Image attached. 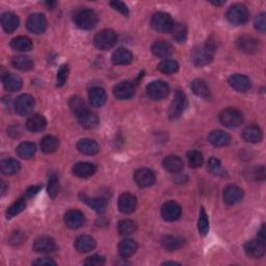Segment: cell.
I'll list each match as a JSON object with an SVG mask.
<instances>
[{"label": "cell", "instance_id": "cell-3", "mask_svg": "<svg viewBox=\"0 0 266 266\" xmlns=\"http://www.w3.org/2000/svg\"><path fill=\"white\" fill-rule=\"evenodd\" d=\"M187 105L188 101L186 95L182 91H176L170 109H168V117L172 121L178 120L183 115L185 109L187 108Z\"/></svg>", "mask_w": 266, "mask_h": 266}, {"label": "cell", "instance_id": "cell-42", "mask_svg": "<svg viewBox=\"0 0 266 266\" xmlns=\"http://www.w3.org/2000/svg\"><path fill=\"white\" fill-rule=\"evenodd\" d=\"M172 37L177 43H185L187 40V27L181 23H174V26L171 30Z\"/></svg>", "mask_w": 266, "mask_h": 266}, {"label": "cell", "instance_id": "cell-34", "mask_svg": "<svg viewBox=\"0 0 266 266\" xmlns=\"http://www.w3.org/2000/svg\"><path fill=\"white\" fill-rule=\"evenodd\" d=\"M47 126L46 119L41 115H34L28 118L26 127L31 132H41Z\"/></svg>", "mask_w": 266, "mask_h": 266}, {"label": "cell", "instance_id": "cell-7", "mask_svg": "<svg viewBox=\"0 0 266 266\" xmlns=\"http://www.w3.org/2000/svg\"><path fill=\"white\" fill-rule=\"evenodd\" d=\"M220 122L227 128H236L243 124L244 116L235 108H227L221 112Z\"/></svg>", "mask_w": 266, "mask_h": 266}, {"label": "cell", "instance_id": "cell-20", "mask_svg": "<svg viewBox=\"0 0 266 266\" xmlns=\"http://www.w3.org/2000/svg\"><path fill=\"white\" fill-rule=\"evenodd\" d=\"M32 248H34V251L37 253L47 254V253H51L55 251L56 244L53 238L48 237V236H42L35 240Z\"/></svg>", "mask_w": 266, "mask_h": 266}, {"label": "cell", "instance_id": "cell-31", "mask_svg": "<svg viewBox=\"0 0 266 266\" xmlns=\"http://www.w3.org/2000/svg\"><path fill=\"white\" fill-rule=\"evenodd\" d=\"M243 138L247 143H260L262 141L263 134H262V131L259 127L252 125V126H247L244 129Z\"/></svg>", "mask_w": 266, "mask_h": 266}, {"label": "cell", "instance_id": "cell-24", "mask_svg": "<svg viewBox=\"0 0 266 266\" xmlns=\"http://www.w3.org/2000/svg\"><path fill=\"white\" fill-rule=\"evenodd\" d=\"M77 150L83 155H96L97 153H99L100 147L97 142L90 140V139H83L80 140L77 143Z\"/></svg>", "mask_w": 266, "mask_h": 266}, {"label": "cell", "instance_id": "cell-40", "mask_svg": "<svg viewBox=\"0 0 266 266\" xmlns=\"http://www.w3.org/2000/svg\"><path fill=\"white\" fill-rule=\"evenodd\" d=\"M27 206V199L25 197H22L18 199L16 202H14L9 209L6 210V219H13V217L17 216L19 213H21L24 209Z\"/></svg>", "mask_w": 266, "mask_h": 266}, {"label": "cell", "instance_id": "cell-12", "mask_svg": "<svg viewBox=\"0 0 266 266\" xmlns=\"http://www.w3.org/2000/svg\"><path fill=\"white\" fill-rule=\"evenodd\" d=\"M245 252L247 257L259 259L265 254V243L259 238L249 240L245 245Z\"/></svg>", "mask_w": 266, "mask_h": 266}, {"label": "cell", "instance_id": "cell-47", "mask_svg": "<svg viewBox=\"0 0 266 266\" xmlns=\"http://www.w3.org/2000/svg\"><path fill=\"white\" fill-rule=\"evenodd\" d=\"M208 170L212 175H214L216 177H225V171L224 170L221 161L215 157H211L210 159H209Z\"/></svg>", "mask_w": 266, "mask_h": 266}, {"label": "cell", "instance_id": "cell-43", "mask_svg": "<svg viewBox=\"0 0 266 266\" xmlns=\"http://www.w3.org/2000/svg\"><path fill=\"white\" fill-rule=\"evenodd\" d=\"M16 151H17V154L19 157H21L23 159H29V158L35 156L37 148H36L35 143L26 142V143H20Z\"/></svg>", "mask_w": 266, "mask_h": 266}, {"label": "cell", "instance_id": "cell-60", "mask_svg": "<svg viewBox=\"0 0 266 266\" xmlns=\"http://www.w3.org/2000/svg\"><path fill=\"white\" fill-rule=\"evenodd\" d=\"M0 185H1V196H4V193L6 191V187H5V184L3 181H1V183H0Z\"/></svg>", "mask_w": 266, "mask_h": 266}, {"label": "cell", "instance_id": "cell-9", "mask_svg": "<svg viewBox=\"0 0 266 266\" xmlns=\"http://www.w3.org/2000/svg\"><path fill=\"white\" fill-rule=\"evenodd\" d=\"M26 27L32 34L41 35L47 28V19L43 14H32L27 19Z\"/></svg>", "mask_w": 266, "mask_h": 266}, {"label": "cell", "instance_id": "cell-8", "mask_svg": "<svg viewBox=\"0 0 266 266\" xmlns=\"http://www.w3.org/2000/svg\"><path fill=\"white\" fill-rule=\"evenodd\" d=\"M168 93H170V86L163 80H156L147 86V95L151 100H163L166 98Z\"/></svg>", "mask_w": 266, "mask_h": 266}, {"label": "cell", "instance_id": "cell-48", "mask_svg": "<svg viewBox=\"0 0 266 266\" xmlns=\"http://www.w3.org/2000/svg\"><path fill=\"white\" fill-rule=\"evenodd\" d=\"M187 160L188 164L192 168L201 167L204 164V157L203 154L199 151H190L187 153Z\"/></svg>", "mask_w": 266, "mask_h": 266}, {"label": "cell", "instance_id": "cell-37", "mask_svg": "<svg viewBox=\"0 0 266 266\" xmlns=\"http://www.w3.org/2000/svg\"><path fill=\"white\" fill-rule=\"evenodd\" d=\"M136 249H138V244L132 239H124L119 245V254L123 258H129L132 256Z\"/></svg>", "mask_w": 266, "mask_h": 266}, {"label": "cell", "instance_id": "cell-18", "mask_svg": "<svg viewBox=\"0 0 266 266\" xmlns=\"http://www.w3.org/2000/svg\"><path fill=\"white\" fill-rule=\"evenodd\" d=\"M244 199V190L236 185H229L224 189V201L228 205H235Z\"/></svg>", "mask_w": 266, "mask_h": 266}, {"label": "cell", "instance_id": "cell-50", "mask_svg": "<svg viewBox=\"0 0 266 266\" xmlns=\"http://www.w3.org/2000/svg\"><path fill=\"white\" fill-rule=\"evenodd\" d=\"M198 230L202 236L207 235V233L209 232V220L204 208L201 209L200 211L199 220H198Z\"/></svg>", "mask_w": 266, "mask_h": 266}, {"label": "cell", "instance_id": "cell-11", "mask_svg": "<svg viewBox=\"0 0 266 266\" xmlns=\"http://www.w3.org/2000/svg\"><path fill=\"white\" fill-rule=\"evenodd\" d=\"M64 224L68 228L72 230H76L82 228V225L85 224V216L84 214L76 210V209H72V210H69L66 214H64Z\"/></svg>", "mask_w": 266, "mask_h": 266}, {"label": "cell", "instance_id": "cell-21", "mask_svg": "<svg viewBox=\"0 0 266 266\" xmlns=\"http://www.w3.org/2000/svg\"><path fill=\"white\" fill-rule=\"evenodd\" d=\"M152 53L159 59H167L173 54L174 48L173 46L165 41H156L153 43L151 47Z\"/></svg>", "mask_w": 266, "mask_h": 266}, {"label": "cell", "instance_id": "cell-35", "mask_svg": "<svg viewBox=\"0 0 266 266\" xmlns=\"http://www.w3.org/2000/svg\"><path fill=\"white\" fill-rule=\"evenodd\" d=\"M21 168V164L18 160L14 158H6L3 159L0 164V170L1 173L5 176H11L17 174Z\"/></svg>", "mask_w": 266, "mask_h": 266}, {"label": "cell", "instance_id": "cell-13", "mask_svg": "<svg viewBox=\"0 0 266 266\" xmlns=\"http://www.w3.org/2000/svg\"><path fill=\"white\" fill-rule=\"evenodd\" d=\"M155 174L150 168H140L134 174V181L142 188L151 186L155 183Z\"/></svg>", "mask_w": 266, "mask_h": 266}, {"label": "cell", "instance_id": "cell-39", "mask_svg": "<svg viewBox=\"0 0 266 266\" xmlns=\"http://www.w3.org/2000/svg\"><path fill=\"white\" fill-rule=\"evenodd\" d=\"M161 245L168 252L177 251L183 246L184 239L178 236H164L161 240Z\"/></svg>", "mask_w": 266, "mask_h": 266}, {"label": "cell", "instance_id": "cell-49", "mask_svg": "<svg viewBox=\"0 0 266 266\" xmlns=\"http://www.w3.org/2000/svg\"><path fill=\"white\" fill-rule=\"evenodd\" d=\"M47 192L52 199L56 198L60 192V182L56 174H51L49 179H48V185H47Z\"/></svg>", "mask_w": 266, "mask_h": 266}, {"label": "cell", "instance_id": "cell-45", "mask_svg": "<svg viewBox=\"0 0 266 266\" xmlns=\"http://www.w3.org/2000/svg\"><path fill=\"white\" fill-rule=\"evenodd\" d=\"M157 69L164 74H173L176 73L179 69V64L176 61L173 60H164L161 62L158 63Z\"/></svg>", "mask_w": 266, "mask_h": 266}, {"label": "cell", "instance_id": "cell-46", "mask_svg": "<svg viewBox=\"0 0 266 266\" xmlns=\"http://www.w3.org/2000/svg\"><path fill=\"white\" fill-rule=\"evenodd\" d=\"M136 224L130 220H123L121 221L118 225V232L120 233V235L127 236V235H131L136 231Z\"/></svg>", "mask_w": 266, "mask_h": 266}, {"label": "cell", "instance_id": "cell-2", "mask_svg": "<svg viewBox=\"0 0 266 266\" xmlns=\"http://www.w3.org/2000/svg\"><path fill=\"white\" fill-rule=\"evenodd\" d=\"M225 18L232 25L239 26L244 25L249 18V13L247 7L241 3H235L229 7V10L225 14Z\"/></svg>", "mask_w": 266, "mask_h": 266}, {"label": "cell", "instance_id": "cell-6", "mask_svg": "<svg viewBox=\"0 0 266 266\" xmlns=\"http://www.w3.org/2000/svg\"><path fill=\"white\" fill-rule=\"evenodd\" d=\"M151 26L158 32H171L174 26V22L171 15L164 12H158L153 15L151 19Z\"/></svg>", "mask_w": 266, "mask_h": 266}, {"label": "cell", "instance_id": "cell-27", "mask_svg": "<svg viewBox=\"0 0 266 266\" xmlns=\"http://www.w3.org/2000/svg\"><path fill=\"white\" fill-rule=\"evenodd\" d=\"M77 119L79 124L86 129H93L99 125L98 116H97L95 112L90 111L88 109L77 116Z\"/></svg>", "mask_w": 266, "mask_h": 266}, {"label": "cell", "instance_id": "cell-41", "mask_svg": "<svg viewBox=\"0 0 266 266\" xmlns=\"http://www.w3.org/2000/svg\"><path fill=\"white\" fill-rule=\"evenodd\" d=\"M12 64L20 71H29L34 68V61L25 55L14 56L12 59Z\"/></svg>", "mask_w": 266, "mask_h": 266}, {"label": "cell", "instance_id": "cell-63", "mask_svg": "<svg viewBox=\"0 0 266 266\" xmlns=\"http://www.w3.org/2000/svg\"><path fill=\"white\" fill-rule=\"evenodd\" d=\"M179 265V263H177V262H170V261H168V262H164V265Z\"/></svg>", "mask_w": 266, "mask_h": 266}, {"label": "cell", "instance_id": "cell-56", "mask_svg": "<svg viewBox=\"0 0 266 266\" xmlns=\"http://www.w3.org/2000/svg\"><path fill=\"white\" fill-rule=\"evenodd\" d=\"M34 265H39V266H49V265H56L55 261H53L50 258H40V259L36 260L32 262Z\"/></svg>", "mask_w": 266, "mask_h": 266}, {"label": "cell", "instance_id": "cell-23", "mask_svg": "<svg viewBox=\"0 0 266 266\" xmlns=\"http://www.w3.org/2000/svg\"><path fill=\"white\" fill-rule=\"evenodd\" d=\"M111 61L117 66H125V64H129L133 61V55L126 48L121 47L112 53Z\"/></svg>", "mask_w": 266, "mask_h": 266}, {"label": "cell", "instance_id": "cell-4", "mask_svg": "<svg viewBox=\"0 0 266 266\" xmlns=\"http://www.w3.org/2000/svg\"><path fill=\"white\" fill-rule=\"evenodd\" d=\"M118 36L114 30L104 29L95 36L94 44L100 50L111 49L117 44Z\"/></svg>", "mask_w": 266, "mask_h": 266}, {"label": "cell", "instance_id": "cell-53", "mask_svg": "<svg viewBox=\"0 0 266 266\" xmlns=\"http://www.w3.org/2000/svg\"><path fill=\"white\" fill-rule=\"evenodd\" d=\"M254 25L258 31L261 32V34H264L266 30V14L265 13H261L260 15L257 16L254 21Z\"/></svg>", "mask_w": 266, "mask_h": 266}, {"label": "cell", "instance_id": "cell-16", "mask_svg": "<svg viewBox=\"0 0 266 266\" xmlns=\"http://www.w3.org/2000/svg\"><path fill=\"white\" fill-rule=\"evenodd\" d=\"M135 94V85L131 82H122L114 87V95L119 100L130 99Z\"/></svg>", "mask_w": 266, "mask_h": 266}, {"label": "cell", "instance_id": "cell-25", "mask_svg": "<svg viewBox=\"0 0 266 266\" xmlns=\"http://www.w3.org/2000/svg\"><path fill=\"white\" fill-rule=\"evenodd\" d=\"M1 25L6 34H13V32L19 26L18 16L14 13H11V12H6V13L2 14Z\"/></svg>", "mask_w": 266, "mask_h": 266}, {"label": "cell", "instance_id": "cell-55", "mask_svg": "<svg viewBox=\"0 0 266 266\" xmlns=\"http://www.w3.org/2000/svg\"><path fill=\"white\" fill-rule=\"evenodd\" d=\"M109 4L114 10L120 12L121 14H123L124 16H128V14H129L128 6L124 2L117 1V0H116V1H111Z\"/></svg>", "mask_w": 266, "mask_h": 266}, {"label": "cell", "instance_id": "cell-54", "mask_svg": "<svg viewBox=\"0 0 266 266\" xmlns=\"http://www.w3.org/2000/svg\"><path fill=\"white\" fill-rule=\"evenodd\" d=\"M83 263L88 266H102L105 264V258L99 255H93L86 258Z\"/></svg>", "mask_w": 266, "mask_h": 266}, {"label": "cell", "instance_id": "cell-52", "mask_svg": "<svg viewBox=\"0 0 266 266\" xmlns=\"http://www.w3.org/2000/svg\"><path fill=\"white\" fill-rule=\"evenodd\" d=\"M69 75V68L66 64L61 66L58 72V76H56V85L62 86L66 83Z\"/></svg>", "mask_w": 266, "mask_h": 266}, {"label": "cell", "instance_id": "cell-51", "mask_svg": "<svg viewBox=\"0 0 266 266\" xmlns=\"http://www.w3.org/2000/svg\"><path fill=\"white\" fill-rule=\"evenodd\" d=\"M69 105L71 110L73 111L76 116H79L80 114H82L83 111L87 110L85 102L82 98H79V97H73V98H71Z\"/></svg>", "mask_w": 266, "mask_h": 266}, {"label": "cell", "instance_id": "cell-33", "mask_svg": "<svg viewBox=\"0 0 266 266\" xmlns=\"http://www.w3.org/2000/svg\"><path fill=\"white\" fill-rule=\"evenodd\" d=\"M2 82L4 88L9 92H17L22 87L23 82L22 79L15 74H5L2 76Z\"/></svg>", "mask_w": 266, "mask_h": 266}, {"label": "cell", "instance_id": "cell-22", "mask_svg": "<svg viewBox=\"0 0 266 266\" xmlns=\"http://www.w3.org/2000/svg\"><path fill=\"white\" fill-rule=\"evenodd\" d=\"M75 248L79 253H88L96 247V240L90 235H80L75 239Z\"/></svg>", "mask_w": 266, "mask_h": 266}, {"label": "cell", "instance_id": "cell-38", "mask_svg": "<svg viewBox=\"0 0 266 266\" xmlns=\"http://www.w3.org/2000/svg\"><path fill=\"white\" fill-rule=\"evenodd\" d=\"M190 88L191 91L193 92V94L197 95L198 97H201V98L204 99H208L209 97H210V88L208 87L207 83L203 80L201 79H197L193 80L190 84Z\"/></svg>", "mask_w": 266, "mask_h": 266}, {"label": "cell", "instance_id": "cell-15", "mask_svg": "<svg viewBox=\"0 0 266 266\" xmlns=\"http://www.w3.org/2000/svg\"><path fill=\"white\" fill-rule=\"evenodd\" d=\"M181 207L173 201L166 202L161 207V216L166 222H175L181 216Z\"/></svg>", "mask_w": 266, "mask_h": 266}, {"label": "cell", "instance_id": "cell-17", "mask_svg": "<svg viewBox=\"0 0 266 266\" xmlns=\"http://www.w3.org/2000/svg\"><path fill=\"white\" fill-rule=\"evenodd\" d=\"M237 47L240 51L247 54L256 53L259 49V42L251 36H241L237 39Z\"/></svg>", "mask_w": 266, "mask_h": 266}, {"label": "cell", "instance_id": "cell-61", "mask_svg": "<svg viewBox=\"0 0 266 266\" xmlns=\"http://www.w3.org/2000/svg\"><path fill=\"white\" fill-rule=\"evenodd\" d=\"M56 4V2H46V5L48 6V9H53V6Z\"/></svg>", "mask_w": 266, "mask_h": 266}, {"label": "cell", "instance_id": "cell-1", "mask_svg": "<svg viewBox=\"0 0 266 266\" xmlns=\"http://www.w3.org/2000/svg\"><path fill=\"white\" fill-rule=\"evenodd\" d=\"M215 53V44L210 39L202 45L193 48L191 52V60L195 66L204 67L213 61Z\"/></svg>", "mask_w": 266, "mask_h": 266}, {"label": "cell", "instance_id": "cell-29", "mask_svg": "<svg viewBox=\"0 0 266 266\" xmlns=\"http://www.w3.org/2000/svg\"><path fill=\"white\" fill-rule=\"evenodd\" d=\"M163 165L167 172L177 174V173H180L183 170L184 164H183V160L179 156L170 155V156H166L164 159Z\"/></svg>", "mask_w": 266, "mask_h": 266}, {"label": "cell", "instance_id": "cell-62", "mask_svg": "<svg viewBox=\"0 0 266 266\" xmlns=\"http://www.w3.org/2000/svg\"><path fill=\"white\" fill-rule=\"evenodd\" d=\"M211 3L214 5H223L225 3V1H211Z\"/></svg>", "mask_w": 266, "mask_h": 266}, {"label": "cell", "instance_id": "cell-32", "mask_svg": "<svg viewBox=\"0 0 266 266\" xmlns=\"http://www.w3.org/2000/svg\"><path fill=\"white\" fill-rule=\"evenodd\" d=\"M96 172V166L90 163H79L73 166V174L78 178H88Z\"/></svg>", "mask_w": 266, "mask_h": 266}, {"label": "cell", "instance_id": "cell-59", "mask_svg": "<svg viewBox=\"0 0 266 266\" xmlns=\"http://www.w3.org/2000/svg\"><path fill=\"white\" fill-rule=\"evenodd\" d=\"M265 237H266L265 236V225H262V227H261V229L259 231V239L265 243Z\"/></svg>", "mask_w": 266, "mask_h": 266}, {"label": "cell", "instance_id": "cell-57", "mask_svg": "<svg viewBox=\"0 0 266 266\" xmlns=\"http://www.w3.org/2000/svg\"><path fill=\"white\" fill-rule=\"evenodd\" d=\"M41 188H42L41 185H35V186H31L25 191V195H24V197H25L26 199H30L32 197H35L37 193H39V191L41 190Z\"/></svg>", "mask_w": 266, "mask_h": 266}, {"label": "cell", "instance_id": "cell-10", "mask_svg": "<svg viewBox=\"0 0 266 266\" xmlns=\"http://www.w3.org/2000/svg\"><path fill=\"white\" fill-rule=\"evenodd\" d=\"M35 106L34 97L28 94L20 95L15 101V110L20 116H27Z\"/></svg>", "mask_w": 266, "mask_h": 266}, {"label": "cell", "instance_id": "cell-36", "mask_svg": "<svg viewBox=\"0 0 266 266\" xmlns=\"http://www.w3.org/2000/svg\"><path fill=\"white\" fill-rule=\"evenodd\" d=\"M11 47L16 51L26 52L31 50L32 42L28 37H25V36L16 37L11 41Z\"/></svg>", "mask_w": 266, "mask_h": 266}, {"label": "cell", "instance_id": "cell-58", "mask_svg": "<svg viewBox=\"0 0 266 266\" xmlns=\"http://www.w3.org/2000/svg\"><path fill=\"white\" fill-rule=\"evenodd\" d=\"M254 175H255L257 180H264L265 179V168H264V166L263 165L257 166Z\"/></svg>", "mask_w": 266, "mask_h": 266}, {"label": "cell", "instance_id": "cell-14", "mask_svg": "<svg viewBox=\"0 0 266 266\" xmlns=\"http://www.w3.org/2000/svg\"><path fill=\"white\" fill-rule=\"evenodd\" d=\"M119 210L124 214H130L132 213L136 206H138V200L132 195V193L125 192L123 195H121L119 198Z\"/></svg>", "mask_w": 266, "mask_h": 266}, {"label": "cell", "instance_id": "cell-44", "mask_svg": "<svg viewBox=\"0 0 266 266\" xmlns=\"http://www.w3.org/2000/svg\"><path fill=\"white\" fill-rule=\"evenodd\" d=\"M60 142L59 140L52 135H47L41 141V149L44 153L50 154V153L55 152L59 148Z\"/></svg>", "mask_w": 266, "mask_h": 266}, {"label": "cell", "instance_id": "cell-30", "mask_svg": "<svg viewBox=\"0 0 266 266\" xmlns=\"http://www.w3.org/2000/svg\"><path fill=\"white\" fill-rule=\"evenodd\" d=\"M209 142H210L212 146L216 148H222L228 146L231 142V138L227 132L222 130H215L209 135Z\"/></svg>", "mask_w": 266, "mask_h": 266}, {"label": "cell", "instance_id": "cell-19", "mask_svg": "<svg viewBox=\"0 0 266 266\" xmlns=\"http://www.w3.org/2000/svg\"><path fill=\"white\" fill-rule=\"evenodd\" d=\"M228 82L232 88L239 93H245L251 88V80L248 79L246 75L241 74H234L231 75L228 79Z\"/></svg>", "mask_w": 266, "mask_h": 266}, {"label": "cell", "instance_id": "cell-28", "mask_svg": "<svg viewBox=\"0 0 266 266\" xmlns=\"http://www.w3.org/2000/svg\"><path fill=\"white\" fill-rule=\"evenodd\" d=\"M82 201L98 213L105 211L108 205L107 200L104 198H90L85 195H82Z\"/></svg>", "mask_w": 266, "mask_h": 266}, {"label": "cell", "instance_id": "cell-26", "mask_svg": "<svg viewBox=\"0 0 266 266\" xmlns=\"http://www.w3.org/2000/svg\"><path fill=\"white\" fill-rule=\"evenodd\" d=\"M107 96L102 87L95 86L88 93V100L94 107H101L105 104Z\"/></svg>", "mask_w": 266, "mask_h": 266}, {"label": "cell", "instance_id": "cell-5", "mask_svg": "<svg viewBox=\"0 0 266 266\" xmlns=\"http://www.w3.org/2000/svg\"><path fill=\"white\" fill-rule=\"evenodd\" d=\"M75 23L80 29H93L98 23V15L92 10H82L76 14Z\"/></svg>", "mask_w": 266, "mask_h": 266}]
</instances>
